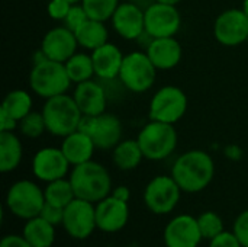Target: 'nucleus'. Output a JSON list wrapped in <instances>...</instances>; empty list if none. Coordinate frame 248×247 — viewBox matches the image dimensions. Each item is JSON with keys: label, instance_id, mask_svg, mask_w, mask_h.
Masks as SVG:
<instances>
[{"label": "nucleus", "instance_id": "f257e3e1", "mask_svg": "<svg viewBox=\"0 0 248 247\" xmlns=\"http://www.w3.org/2000/svg\"><path fill=\"white\" fill-rule=\"evenodd\" d=\"M171 176L183 192L198 194L206 189L214 181V159L203 150H189L176 159Z\"/></svg>", "mask_w": 248, "mask_h": 247}, {"label": "nucleus", "instance_id": "f03ea898", "mask_svg": "<svg viewBox=\"0 0 248 247\" xmlns=\"http://www.w3.org/2000/svg\"><path fill=\"white\" fill-rule=\"evenodd\" d=\"M70 182L73 185L76 198L97 204L112 194V178L108 169L94 162H86L78 166H73L70 173Z\"/></svg>", "mask_w": 248, "mask_h": 247}, {"label": "nucleus", "instance_id": "7ed1b4c3", "mask_svg": "<svg viewBox=\"0 0 248 247\" xmlns=\"http://www.w3.org/2000/svg\"><path fill=\"white\" fill-rule=\"evenodd\" d=\"M41 112L46 124V131L61 138L77 131L83 116L74 98L67 93L45 99Z\"/></svg>", "mask_w": 248, "mask_h": 247}, {"label": "nucleus", "instance_id": "20e7f679", "mask_svg": "<svg viewBox=\"0 0 248 247\" xmlns=\"http://www.w3.org/2000/svg\"><path fill=\"white\" fill-rule=\"evenodd\" d=\"M177 131L173 124L150 119L137 137V141L147 160L160 162L171 156L177 147Z\"/></svg>", "mask_w": 248, "mask_h": 247}, {"label": "nucleus", "instance_id": "39448f33", "mask_svg": "<svg viewBox=\"0 0 248 247\" xmlns=\"http://www.w3.org/2000/svg\"><path fill=\"white\" fill-rule=\"evenodd\" d=\"M71 80L67 74L64 63L54 60H45L39 64H33L29 73L31 90L44 99H49L68 92Z\"/></svg>", "mask_w": 248, "mask_h": 247}, {"label": "nucleus", "instance_id": "423d86ee", "mask_svg": "<svg viewBox=\"0 0 248 247\" xmlns=\"http://www.w3.org/2000/svg\"><path fill=\"white\" fill-rule=\"evenodd\" d=\"M44 204V189L28 179L15 182L6 194V208L9 213L25 221L38 217Z\"/></svg>", "mask_w": 248, "mask_h": 247}, {"label": "nucleus", "instance_id": "0eeeda50", "mask_svg": "<svg viewBox=\"0 0 248 247\" xmlns=\"http://www.w3.org/2000/svg\"><path fill=\"white\" fill-rule=\"evenodd\" d=\"M157 77V68L142 51H134L124 57L119 73V82L125 89L134 93H144L153 87Z\"/></svg>", "mask_w": 248, "mask_h": 247}, {"label": "nucleus", "instance_id": "6e6552de", "mask_svg": "<svg viewBox=\"0 0 248 247\" xmlns=\"http://www.w3.org/2000/svg\"><path fill=\"white\" fill-rule=\"evenodd\" d=\"M187 111V96L177 86H163L158 89L151 100L148 108L150 119L160 121L166 124L179 122Z\"/></svg>", "mask_w": 248, "mask_h": 247}, {"label": "nucleus", "instance_id": "1a4fd4ad", "mask_svg": "<svg viewBox=\"0 0 248 247\" xmlns=\"http://www.w3.org/2000/svg\"><path fill=\"white\" fill-rule=\"evenodd\" d=\"M78 131L87 134L99 150H113L122 141V124L116 115L108 112L97 116L83 115Z\"/></svg>", "mask_w": 248, "mask_h": 247}, {"label": "nucleus", "instance_id": "9d476101", "mask_svg": "<svg viewBox=\"0 0 248 247\" xmlns=\"http://www.w3.org/2000/svg\"><path fill=\"white\" fill-rule=\"evenodd\" d=\"M182 192L171 175H158L147 183L144 189V204L157 215L170 214L177 207Z\"/></svg>", "mask_w": 248, "mask_h": 247}, {"label": "nucleus", "instance_id": "9b49d317", "mask_svg": "<svg viewBox=\"0 0 248 247\" xmlns=\"http://www.w3.org/2000/svg\"><path fill=\"white\" fill-rule=\"evenodd\" d=\"M61 226L64 227L65 233L76 240H84L90 237L93 231L97 230L96 205L89 201L74 198L64 208Z\"/></svg>", "mask_w": 248, "mask_h": 247}, {"label": "nucleus", "instance_id": "f8f14e48", "mask_svg": "<svg viewBox=\"0 0 248 247\" xmlns=\"http://www.w3.org/2000/svg\"><path fill=\"white\" fill-rule=\"evenodd\" d=\"M145 33L151 38L176 36L182 26V16L177 6L154 1L144 10Z\"/></svg>", "mask_w": 248, "mask_h": 247}, {"label": "nucleus", "instance_id": "ddd939ff", "mask_svg": "<svg viewBox=\"0 0 248 247\" xmlns=\"http://www.w3.org/2000/svg\"><path fill=\"white\" fill-rule=\"evenodd\" d=\"M215 39L225 47H237L248 39V16L243 9H227L214 23Z\"/></svg>", "mask_w": 248, "mask_h": 247}, {"label": "nucleus", "instance_id": "4468645a", "mask_svg": "<svg viewBox=\"0 0 248 247\" xmlns=\"http://www.w3.org/2000/svg\"><path fill=\"white\" fill-rule=\"evenodd\" d=\"M166 247H198L203 237L198 218L190 214H180L171 218L163 233Z\"/></svg>", "mask_w": 248, "mask_h": 247}, {"label": "nucleus", "instance_id": "2eb2a0df", "mask_svg": "<svg viewBox=\"0 0 248 247\" xmlns=\"http://www.w3.org/2000/svg\"><path fill=\"white\" fill-rule=\"evenodd\" d=\"M70 163L61 147H44L38 150L32 159V173L42 182H52L68 175Z\"/></svg>", "mask_w": 248, "mask_h": 247}, {"label": "nucleus", "instance_id": "dca6fc26", "mask_svg": "<svg viewBox=\"0 0 248 247\" xmlns=\"http://www.w3.org/2000/svg\"><path fill=\"white\" fill-rule=\"evenodd\" d=\"M115 32L126 41H137L145 33L144 10L132 1H124L110 17Z\"/></svg>", "mask_w": 248, "mask_h": 247}, {"label": "nucleus", "instance_id": "f3484780", "mask_svg": "<svg viewBox=\"0 0 248 247\" xmlns=\"http://www.w3.org/2000/svg\"><path fill=\"white\" fill-rule=\"evenodd\" d=\"M96 205V224L97 230L103 233H118L129 221L128 202L121 201L112 195L99 201Z\"/></svg>", "mask_w": 248, "mask_h": 247}, {"label": "nucleus", "instance_id": "a211bd4d", "mask_svg": "<svg viewBox=\"0 0 248 247\" xmlns=\"http://www.w3.org/2000/svg\"><path fill=\"white\" fill-rule=\"evenodd\" d=\"M77 38L76 33L65 25L49 29L41 42V49L49 60L65 63L70 57L77 52Z\"/></svg>", "mask_w": 248, "mask_h": 247}, {"label": "nucleus", "instance_id": "6ab92c4d", "mask_svg": "<svg viewBox=\"0 0 248 247\" xmlns=\"http://www.w3.org/2000/svg\"><path fill=\"white\" fill-rule=\"evenodd\" d=\"M145 52L157 70H171L179 66L183 57L180 42L174 36L151 38L145 47Z\"/></svg>", "mask_w": 248, "mask_h": 247}, {"label": "nucleus", "instance_id": "aec40b11", "mask_svg": "<svg viewBox=\"0 0 248 247\" xmlns=\"http://www.w3.org/2000/svg\"><path fill=\"white\" fill-rule=\"evenodd\" d=\"M73 98L83 115L97 116L106 112V105H108L106 90L100 83L94 82L93 79L76 84Z\"/></svg>", "mask_w": 248, "mask_h": 247}, {"label": "nucleus", "instance_id": "412c9836", "mask_svg": "<svg viewBox=\"0 0 248 247\" xmlns=\"http://www.w3.org/2000/svg\"><path fill=\"white\" fill-rule=\"evenodd\" d=\"M124 54L118 45L112 42H106L102 47L92 51L94 74L100 80H115L119 77L121 67L124 63Z\"/></svg>", "mask_w": 248, "mask_h": 247}, {"label": "nucleus", "instance_id": "4be33fe9", "mask_svg": "<svg viewBox=\"0 0 248 247\" xmlns=\"http://www.w3.org/2000/svg\"><path fill=\"white\" fill-rule=\"evenodd\" d=\"M61 150L71 166H78L93 160L96 146L87 134L77 130L62 138Z\"/></svg>", "mask_w": 248, "mask_h": 247}, {"label": "nucleus", "instance_id": "5701e85b", "mask_svg": "<svg viewBox=\"0 0 248 247\" xmlns=\"http://www.w3.org/2000/svg\"><path fill=\"white\" fill-rule=\"evenodd\" d=\"M23 157V146L13 131L0 132V172L9 173L19 167Z\"/></svg>", "mask_w": 248, "mask_h": 247}, {"label": "nucleus", "instance_id": "b1692460", "mask_svg": "<svg viewBox=\"0 0 248 247\" xmlns=\"http://www.w3.org/2000/svg\"><path fill=\"white\" fill-rule=\"evenodd\" d=\"M76 38L78 42V47L93 51L99 47H102L103 44L109 42V31L105 25V22L102 20H96V19H87L83 25H80L76 31Z\"/></svg>", "mask_w": 248, "mask_h": 247}, {"label": "nucleus", "instance_id": "393cba45", "mask_svg": "<svg viewBox=\"0 0 248 247\" xmlns=\"http://www.w3.org/2000/svg\"><path fill=\"white\" fill-rule=\"evenodd\" d=\"M22 236L33 247H51L55 242V226L38 215L25 223Z\"/></svg>", "mask_w": 248, "mask_h": 247}, {"label": "nucleus", "instance_id": "a878e982", "mask_svg": "<svg viewBox=\"0 0 248 247\" xmlns=\"http://www.w3.org/2000/svg\"><path fill=\"white\" fill-rule=\"evenodd\" d=\"M144 154L137 140H122L112 150V162L113 165L124 172H129L137 169L142 162Z\"/></svg>", "mask_w": 248, "mask_h": 247}, {"label": "nucleus", "instance_id": "bb28decb", "mask_svg": "<svg viewBox=\"0 0 248 247\" xmlns=\"http://www.w3.org/2000/svg\"><path fill=\"white\" fill-rule=\"evenodd\" d=\"M65 70L70 77V80L76 84L92 80L94 74V66L92 54L86 52H76L73 57H70L65 63Z\"/></svg>", "mask_w": 248, "mask_h": 247}, {"label": "nucleus", "instance_id": "cd10ccee", "mask_svg": "<svg viewBox=\"0 0 248 247\" xmlns=\"http://www.w3.org/2000/svg\"><path fill=\"white\" fill-rule=\"evenodd\" d=\"M32 96L22 89L12 90L6 95L1 103V111L9 114L12 118H15L17 122L25 118L29 112H32Z\"/></svg>", "mask_w": 248, "mask_h": 247}, {"label": "nucleus", "instance_id": "c85d7f7f", "mask_svg": "<svg viewBox=\"0 0 248 247\" xmlns=\"http://www.w3.org/2000/svg\"><path fill=\"white\" fill-rule=\"evenodd\" d=\"M44 195H45V202L61 208H65L76 198L73 185L67 178L48 182L44 189Z\"/></svg>", "mask_w": 248, "mask_h": 247}, {"label": "nucleus", "instance_id": "c756f323", "mask_svg": "<svg viewBox=\"0 0 248 247\" xmlns=\"http://www.w3.org/2000/svg\"><path fill=\"white\" fill-rule=\"evenodd\" d=\"M80 3L90 19L102 22L110 20L115 10L121 4L119 0H81Z\"/></svg>", "mask_w": 248, "mask_h": 247}, {"label": "nucleus", "instance_id": "7c9ffc66", "mask_svg": "<svg viewBox=\"0 0 248 247\" xmlns=\"http://www.w3.org/2000/svg\"><path fill=\"white\" fill-rule=\"evenodd\" d=\"M196 218H198V224H199L203 240H212L214 237L225 231L221 215L214 211H205Z\"/></svg>", "mask_w": 248, "mask_h": 247}, {"label": "nucleus", "instance_id": "2f4dec72", "mask_svg": "<svg viewBox=\"0 0 248 247\" xmlns=\"http://www.w3.org/2000/svg\"><path fill=\"white\" fill-rule=\"evenodd\" d=\"M19 131L28 138H38L46 131V124L42 112H29L25 118L19 121Z\"/></svg>", "mask_w": 248, "mask_h": 247}, {"label": "nucleus", "instance_id": "473e14b6", "mask_svg": "<svg viewBox=\"0 0 248 247\" xmlns=\"http://www.w3.org/2000/svg\"><path fill=\"white\" fill-rule=\"evenodd\" d=\"M87 19H89V15L86 13V10H84V7L81 6V3H76V4L71 6V9H70L67 17L64 19V25H65L68 29H71V31L74 32V31H76L80 25H83Z\"/></svg>", "mask_w": 248, "mask_h": 247}, {"label": "nucleus", "instance_id": "72a5a7b5", "mask_svg": "<svg viewBox=\"0 0 248 247\" xmlns=\"http://www.w3.org/2000/svg\"><path fill=\"white\" fill-rule=\"evenodd\" d=\"M71 6H73V3H70L68 0H49V3L46 6V12L51 19L64 22Z\"/></svg>", "mask_w": 248, "mask_h": 247}, {"label": "nucleus", "instance_id": "f704fd0d", "mask_svg": "<svg viewBox=\"0 0 248 247\" xmlns=\"http://www.w3.org/2000/svg\"><path fill=\"white\" fill-rule=\"evenodd\" d=\"M232 233L243 247H248V210L243 211L234 221Z\"/></svg>", "mask_w": 248, "mask_h": 247}, {"label": "nucleus", "instance_id": "c9c22d12", "mask_svg": "<svg viewBox=\"0 0 248 247\" xmlns=\"http://www.w3.org/2000/svg\"><path fill=\"white\" fill-rule=\"evenodd\" d=\"M39 217H42L44 220H46L48 223H51L52 226H58V224H62V218H64V208L61 207H55L52 204H48L45 202L41 213H39Z\"/></svg>", "mask_w": 248, "mask_h": 247}, {"label": "nucleus", "instance_id": "e433bc0d", "mask_svg": "<svg viewBox=\"0 0 248 247\" xmlns=\"http://www.w3.org/2000/svg\"><path fill=\"white\" fill-rule=\"evenodd\" d=\"M208 247H243L232 231H222L219 236L209 240Z\"/></svg>", "mask_w": 248, "mask_h": 247}, {"label": "nucleus", "instance_id": "4c0bfd02", "mask_svg": "<svg viewBox=\"0 0 248 247\" xmlns=\"http://www.w3.org/2000/svg\"><path fill=\"white\" fill-rule=\"evenodd\" d=\"M0 247H33L23 236L19 234H7L1 239Z\"/></svg>", "mask_w": 248, "mask_h": 247}, {"label": "nucleus", "instance_id": "58836bf2", "mask_svg": "<svg viewBox=\"0 0 248 247\" xmlns=\"http://www.w3.org/2000/svg\"><path fill=\"white\" fill-rule=\"evenodd\" d=\"M19 127V122L12 118L9 114L0 109V132L3 131H15Z\"/></svg>", "mask_w": 248, "mask_h": 247}, {"label": "nucleus", "instance_id": "ea45409f", "mask_svg": "<svg viewBox=\"0 0 248 247\" xmlns=\"http://www.w3.org/2000/svg\"><path fill=\"white\" fill-rule=\"evenodd\" d=\"M110 195L115 197V198H118V199H121V201L128 202L129 198H131V191H129V188L125 186V185H119V186H116V188L112 189V194H110Z\"/></svg>", "mask_w": 248, "mask_h": 247}, {"label": "nucleus", "instance_id": "a19ab883", "mask_svg": "<svg viewBox=\"0 0 248 247\" xmlns=\"http://www.w3.org/2000/svg\"><path fill=\"white\" fill-rule=\"evenodd\" d=\"M158 3H164V4H171V6H177L179 3H182L183 0H154Z\"/></svg>", "mask_w": 248, "mask_h": 247}, {"label": "nucleus", "instance_id": "79ce46f5", "mask_svg": "<svg viewBox=\"0 0 248 247\" xmlns=\"http://www.w3.org/2000/svg\"><path fill=\"white\" fill-rule=\"evenodd\" d=\"M246 13H247V16H248V0H244L243 1V7H241Z\"/></svg>", "mask_w": 248, "mask_h": 247}, {"label": "nucleus", "instance_id": "37998d69", "mask_svg": "<svg viewBox=\"0 0 248 247\" xmlns=\"http://www.w3.org/2000/svg\"><path fill=\"white\" fill-rule=\"evenodd\" d=\"M125 1H132V3H141V1H144V0H125Z\"/></svg>", "mask_w": 248, "mask_h": 247}, {"label": "nucleus", "instance_id": "c03bdc74", "mask_svg": "<svg viewBox=\"0 0 248 247\" xmlns=\"http://www.w3.org/2000/svg\"><path fill=\"white\" fill-rule=\"evenodd\" d=\"M70 3H73V4H76V3H80L81 0H68Z\"/></svg>", "mask_w": 248, "mask_h": 247}, {"label": "nucleus", "instance_id": "a18cd8bd", "mask_svg": "<svg viewBox=\"0 0 248 247\" xmlns=\"http://www.w3.org/2000/svg\"><path fill=\"white\" fill-rule=\"evenodd\" d=\"M247 42H248V39H247Z\"/></svg>", "mask_w": 248, "mask_h": 247}]
</instances>
